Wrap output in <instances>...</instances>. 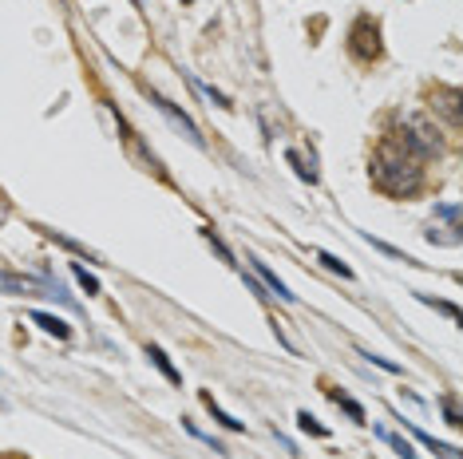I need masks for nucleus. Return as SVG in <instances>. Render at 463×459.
Instances as JSON below:
<instances>
[{"instance_id":"dca6fc26","label":"nucleus","mask_w":463,"mask_h":459,"mask_svg":"<svg viewBox=\"0 0 463 459\" xmlns=\"http://www.w3.org/2000/svg\"><path fill=\"white\" fill-rule=\"evenodd\" d=\"M436 218L451 222V230H460V206H455V202H443V206H436Z\"/></svg>"},{"instance_id":"7ed1b4c3","label":"nucleus","mask_w":463,"mask_h":459,"mask_svg":"<svg viewBox=\"0 0 463 459\" xmlns=\"http://www.w3.org/2000/svg\"><path fill=\"white\" fill-rule=\"evenodd\" d=\"M250 262H254L257 278H261V281H266V285H269V297H273V293H278L281 301H297V293H289V285H285V281H281L278 273H273V269H269L266 262H261V257H250Z\"/></svg>"},{"instance_id":"2eb2a0df","label":"nucleus","mask_w":463,"mask_h":459,"mask_svg":"<svg viewBox=\"0 0 463 459\" xmlns=\"http://www.w3.org/2000/svg\"><path fill=\"white\" fill-rule=\"evenodd\" d=\"M202 238H206V242H210V246H214V250L222 254V262H230V266H238V262H234V254L226 250V242H222V238L214 234V230H202Z\"/></svg>"},{"instance_id":"4468645a","label":"nucleus","mask_w":463,"mask_h":459,"mask_svg":"<svg viewBox=\"0 0 463 459\" xmlns=\"http://www.w3.org/2000/svg\"><path fill=\"white\" fill-rule=\"evenodd\" d=\"M424 305H432V309H439V313H448L451 321H460V305H451V301H436V297H427V293H416Z\"/></svg>"},{"instance_id":"aec40b11","label":"nucleus","mask_w":463,"mask_h":459,"mask_svg":"<svg viewBox=\"0 0 463 459\" xmlns=\"http://www.w3.org/2000/svg\"><path fill=\"white\" fill-rule=\"evenodd\" d=\"M186 4H190V0H186Z\"/></svg>"},{"instance_id":"1a4fd4ad","label":"nucleus","mask_w":463,"mask_h":459,"mask_svg":"<svg viewBox=\"0 0 463 459\" xmlns=\"http://www.w3.org/2000/svg\"><path fill=\"white\" fill-rule=\"evenodd\" d=\"M317 262H321V266H325V269H333V273H341L344 281H353V269L344 266V262H341V257H337V254H325V250H317Z\"/></svg>"},{"instance_id":"39448f33","label":"nucleus","mask_w":463,"mask_h":459,"mask_svg":"<svg viewBox=\"0 0 463 459\" xmlns=\"http://www.w3.org/2000/svg\"><path fill=\"white\" fill-rule=\"evenodd\" d=\"M32 321H36L44 333H52L56 340H68V337H72V325H68L63 317H52V313H40V309H36V313H32Z\"/></svg>"},{"instance_id":"20e7f679","label":"nucleus","mask_w":463,"mask_h":459,"mask_svg":"<svg viewBox=\"0 0 463 459\" xmlns=\"http://www.w3.org/2000/svg\"><path fill=\"white\" fill-rule=\"evenodd\" d=\"M146 361L155 364V368H159V373L167 376V380H171V384H183V373L174 368V364H171V356H167V352H162L159 345H146Z\"/></svg>"},{"instance_id":"9b49d317","label":"nucleus","mask_w":463,"mask_h":459,"mask_svg":"<svg viewBox=\"0 0 463 459\" xmlns=\"http://www.w3.org/2000/svg\"><path fill=\"white\" fill-rule=\"evenodd\" d=\"M297 428H301V432H309V435H321V439L329 435V428H325V423H317V416H309V412H297Z\"/></svg>"},{"instance_id":"6ab92c4d","label":"nucleus","mask_w":463,"mask_h":459,"mask_svg":"<svg viewBox=\"0 0 463 459\" xmlns=\"http://www.w3.org/2000/svg\"><path fill=\"white\" fill-rule=\"evenodd\" d=\"M439 404H443V416H448V423L455 428V423H460V408H455V400H451V396H443Z\"/></svg>"},{"instance_id":"f3484780","label":"nucleus","mask_w":463,"mask_h":459,"mask_svg":"<svg viewBox=\"0 0 463 459\" xmlns=\"http://www.w3.org/2000/svg\"><path fill=\"white\" fill-rule=\"evenodd\" d=\"M285 158H289L293 167H297V174H301L305 182H317V170H313V167H305V158L297 155V151H289V155H285Z\"/></svg>"},{"instance_id":"f03ea898","label":"nucleus","mask_w":463,"mask_h":459,"mask_svg":"<svg viewBox=\"0 0 463 459\" xmlns=\"http://www.w3.org/2000/svg\"><path fill=\"white\" fill-rule=\"evenodd\" d=\"M151 103H155V107H159L162 115H167V119H171V127H174V131H183V135H186V139H190L195 146H202V135H198L195 119H190L186 111H179V107L171 103V99H162L159 91H151Z\"/></svg>"},{"instance_id":"f8f14e48","label":"nucleus","mask_w":463,"mask_h":459,"mask_svg":"<svg viewBox=\"0 0 463 459\" xmlns=\"http://www.w3.org/2000/svg\"><path fill=\"white\" fill-rule=\"evenodd\" d=\"M190 84H195V87H198V91H202V96H206V99H210V103H214V107H222V111H230V107H234L230 99L222 96V91H214V87H210V84H202V80H190Z\"/></svg>"},{"instance_id":"6e6552de","label":"nucleus","mask_w":463,"mask_h":459,"mask_svg":"<svg viewBox=\"0 0 463 459\" xmlns=\"http://www.w3.org/2000/svg\"><path fill=\"white\" fill-rule=\"evenodd\" d=\"M377 435H380V439H388V444L396 447V451H400L404 459H420V456H416V447L408 444V439H404V435H392L388 428H377Z\"/></svg>"},{"instance_id":"f257e3e1","label":"nucleus","mask_w":463,"mask_h":459,"mask_svg":"<svg viewBox=\"0 0 463 459\" xmlns=\"http://www.w3.org/2000/svg\"><path fill=\"white\" fill-rule=\"evenodd\" d=\"M420 158L408 151V155H396L392 146H384L377 158V167H372V174H377V182L384 186L388 194H408L416 190V182H420V167H416Z\"/></svg>"},{"instance_id":"9d476101","label":"nucleus","mask_w":463,"mask_h":459,"mask_svg":"<svg viewBox=\"0 0 463 459\" xmlns=\"http://www.w3.org/2000/svg\"><path fill=\"white\" fill-rule=\"evenodd\" d=\"M329 396H333V404H341V408L349 412V416H353L356 423H365V408H360V404H356L353 396H344V392H329Z\"/></svg>"},{"instance_id":"423d86ee","label":"nucleus","mask_w":463,"mask_h":459,"mask_svg":"<svg viewBox=\"0 0 463 459\" xmlns=\"http://www.w3.org/2000/svg\"><path fill=\"white\" fill-rule=\"evenodd\" d=\"M202 404L210 408V416H214V420H218L222 428H230V432H242V420H234V416H226V412H222L218 404H214V396H210V392H202Z\"/></svg>"},{"instance_id":"0eeeda50","label":"nucleus","mask_w":463,"mask_h":459,"mask_svg":"<svg viewBox=\"0 0 463 459\" xmlns=\"http://www.w3.org/2000/svg\"><path fill=\"white\" fill-rule=\"evenodd\" d=\"M408 428H412V423H408ZM412 432H416V439H420V444H424V447H432L436 456H443V459H455V447H451V444H439L436 435L420 432V428H412Z\"/></svg>"},{"instance_id":"a211bd4d","label":"nucleus","mask_w":463,"mask_h":459,"mask_svg":"<svg viewBox=\"0 0 463 459\" xmlns=\"http://www.w3.org/2000/svg\"><path fill=\"white\" fill-rule=\"evenodd\" d=\"M360 356H365L368 364H377V368H384V373H404L400 364H396V361H388V356H377V352H360Z\"/></svg>"},{"instance_id":"ddd939ff","label":"nucleus","mask_w":463,"mask_h":459,"mask_svg":"<svg viewBox=\"0 0 463 459\" xmlns=\"http://www.w3.org/2000/svg\"><path fill=\"white\" fill-rule=\"evenodd\" d=\"M72 278L79 281V285H84V289L91 293V297H96V293H99V278H96V273H87V269L79 266V262H75V266H72Z\"/></svg>"}]
</instances>
